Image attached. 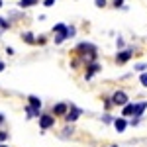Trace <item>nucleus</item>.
Wrapping results in <instances>:
<instances>
[{"instance_id":"1","label":"nucleus","mask_w":147,"mask_h":147,"mask_svg":"<svg viewBox=\"0 0 147 147\" xmlns=\"http://www.w3.org/2000/svg\"><path fill=\"white\" fill-rule=\"evenodd\" d=\"M53 32H57V37H55V43H63L67 37L75 35V28H67L65 24H57L53 28Z\"/></svg>"},{"instance_id":"2","label":"nucleus","mask_w":147,"mask_h":147,"mask_svg":"<svg viewBox=\"0 0 147 147\" xmlns=\"http://www.w3.org/2000/svg\"><path fill=\"white\" fill-rule=\"evenodd\" d=\"M77 53H80L82 59H88V61H94V57H96V47L90 45V43H80L77 47Z\"/></svg>"},{"instance_id":"3","label":"nucleus","mask_w":147,"mask_h":147,"mask_svg":"<svg viewBox=\"0 0 147 147\" xmlns=\"http://www.w3.org/2000/svg\"><path fill=\"white\" fill-rule=\"evenodd\" d=\"M112 104H116V106H124V104H127V94L125 92H122V90H116L112 94Z\"/></svg>"},{"instance_id":"4","label":"nucleus","mask_w":147,"mask_h":147,"mask_svg":"<svg viewBox=\"0 0 147 147\" xmlns=\"http://www.w3.org/2000/svg\"><path fill=\"white\" fill-rule=\"evenodd\" d=\"M28 100H30V110L34 114H39V110H41V100L37 96H30Z\"/></svg>"},{"instance_id":"5","label":"nucleus","mask_w":147,"mask_h":147,"mask_svg":"<svg viewBox=\"0 0 147 147\" xmlns=\"http://www.w3.org/2000/svg\"><path fill=\"white\" fill-rule=\"evenodd\" d=\"M65 114H67V116H65V120H67V122H75V120L80 116V110L77 108V106H71V110L65 112Z\"/></svg>"},{"instance_id":"6","label":"nucleus","mask_w":147,"mask_h":147,"mask_svg":"<svg viewBox=\"0 0 147 147\" xmlns=\"http://www.w3.org/2000/svg\"><path fill=\"white\" fill-rule=\"evenodd\" d=\"M53 124H55L53 116H41V118H39V125H41L43 129H47V127H51Z\"/></svg>"},{"instance_id":"7","label":"nucleus","mask_w":147,"mask_h":147,"mask_svg":"<svg viewBox=\"0 0 147 147\" xmlns=\"http://www.w3.org/2000/svg\"><path fill=\"white\" fill-rule=\"evenodd\" d=\"M145 108H147V102H139V104H134V114H131V116H134V118H139V116H141V112H143Z\"/></svg>"},{"instance_id":"8","label":"nucleus","mask_w":147,"mask_h":147,"mask_svg":"<svg viewBox=\"0 0 147 147\" xmlns=\"http://www.w3.org/2000/svg\"><path fill=\"white\" fill-rule=\"evenodd\" d=\"M131 49H125V51H122V53H118V63L122 65V63H125V61H129V57H131Z\"/></svg>"},{"instance_id":"9","label":"nucleus","mask_w":147,"mask_h":147,"mask_svg":"<svg viewBox=\"0 0 147 147\" xmlns=\"http://www.w3.org/2000/svg\"><path fill=\"white\" fill-rule=\"evenodd\" d=\"M125 125H127V122H125L124 118H118V120H114V127H116L118 131H124Z\"/></svg>"},{"instance_id":"10","label":"nucleus","mask_w":147,"mask_h":147,"mask_svg":"<svg viewBox=\"0 0 147 147\" xmlns=\"http://www.w3.org/2000/svg\"><path fill=\"white\" fill-rule=\"evenodd\" d=\"M67 108H69V104H57L55 108H53V114L55 116H63V114L67 112Z\"/></svg>"},{"instance_id":"11","label":"nucleus","mask_w":147,"mask_h":147,"mask_svg":"<svg viewBox=\"0 0 147 147\" xmlns=\"http://www.w3.org/2000/svg\"><path fill=\"white\" fill-rule=\"evenodd\" d=\"M96 71H100V65H98V63H92L90 67H88V71H86V79H90Z\"/></svg>"},{"instance_id":"12","label":"nucleus","mask_w":147,"mask_h":147,"mask_svg":"<svg viewBox=\"0 0 147 147\" xmlns=\"http://www.w3.org/2000/svg\"><path fill=\"white\" fill-rule=\"evenodd\" d=\"M8 28H10V24L6 22V20H4V18H0V35L4 34V32H6V30H8Z\"/></svg>"},{"instance_id":"13","label":"nucleus","mask_w":147,"mask_h":147,"mask_svg":"<svg viewBox=\"0 0 147 147\" xmlns=\"http://www.w3.org/2000/svg\"><path fill=\"white\" fill-rule=\"evenodd\" d=\"M134 114V104H124V116H131Z\"/></svg>"},{"instance_id":"14","label":"nucleus","mask_w":147,"mask_h":147,"mask_svg":"<svg viewBox=\"0 0 147 147\" xmlns=\"http://www.w3.org/2000/svg\"><path fill=\"white\" fill-rule=\"evenodd\" d=\"M35 2H37V0H22L20 6H22V8H28V6H34Z\"/></svg>"},{"instance_id":"15","label":"nucleus","mask_w":147,"mask_h":147,"mask_svg":"<svg viewBox=\"0 0 147 147\" xmlns=\"http://www.w3.org/2000/svg\"><path fill=\"white\" fill-rule=\"evenodd\" d=\"M24 39H26V43H35V41H34V35H32V34H24Z\"/></svg>"},{"instance_id":"16","label":"nucleus","mask_w":147,"mask_h":147,"mask_svg":"<svg viewBox=\"0 0 147 147\" xmlns=\"http://www.w3.org/2000/svg\"><path fill=\"white\" fill-rule=\"evenodd\" d=\"M139 80H141V84H143V86H147V73H143V75L139 77Z\"/></svg>"},{"instance_id":"17","label":"nucleus","mask_w":147,"mask_h":147,"mask_svg":"<svg viewBox=\"0 0 147 147\" xmlns=\"http://www.w3.org/2000/svg\"><path fill=\"white\" fill-rule=\"evenodd\" d=\"M8 139V134L6 131H0V141H6Z\"/></svg>"},{"instance_id":"18","label":"nucleus","mask_w":147,"mask_h":147,"mask_svg":"<svg viewBox=\"0 0 147 147\" xmlns=\"http://www.w3.org/2000/svg\"><path fill=\"white\" fill-rule=\"evenodd\" d=\"M96 6H98V8H104V6H106V0H96Z\"/></svg>"},{"instance_id":"19","label":"nucleus","mask_w":147,"mask_h":147,"mask_svg":"<svg viewBox=\"0 0 147 147\" xmlns=\"http://www.w3.org/2000/svg\"><path fill=\"white\" fill-rule=\"evenodd\" d=\"M145 69H147L145 63H139V65H137V71H145Z\"/></svg>"},{"instance_id":"20","label":"nucleus","mask_w":147,"mask_h":147,"mask_svg":"<svg viewBox=\"0 0 147 147\" xmlns=\"http://www.w3.org/2000/svg\"><path fill=\"white\" fill-rule=\"evenodd\" d=\"M35 43H41V45H43V43H45V37H37V39H35Z\"/></svg>"},{"instance_id":"21","label":"nucleus","mask_w":147,"mask_h":147,"mask_svg":"<svg viewBox=\"0 0 147 147\" xmlns=\"http://www.w3.org/2000/svg\"><path fill=\"white\" fill-rule=\"evenodd\" d=\"M122 2H124V0H114V6H116V8H118V6H122Z\"/></svg>"},{"instance_id":"22","label":"nucleus","mask_w":147,"mask_h":147,"mask_svg":"<svg viewBox=\"0 0 147 147\" xmlns=\"http://www.w3.org/2000/svg\"><path fill=\"white\" fill-rule=\"evenodd\" d=\"M53 2H55V0H45L43 4H45V6H53Z\"/></svg>"},{"instance_id":"23","label":"nucleus","mask_w":147,"mask_h":147,"mask_svg":"<svg viewBox=\"0 0 147 147\" xmlns=\"http://www.w3.org/2000/svg\"><path fill=\"white\" fill-rule=\"evenodd\" d=\"M2 71H4V63L0 61V73H2Z\"/></svg>"},{"instance_id":"24","label":"nucleus","mask_w":147,"mask_h":147,"mask_svg":"<svg viewBox=\"0 0 147 147\" xmlns=\"http://www.w3.org/2000/svg\"><path fill=\"white\" fill-rule=\"evenodd\" d=\"M2 122H4V116H2V114H0V124H2Z\"/></svg>"},{"instance_id":"25","label":"nucleus","mask_w":147,"mask_h":147,"mask_svg":"<svg viewBox=\"0 0 147 147\" xmlns=\"http://www.w3.org/2000/svg\"><path fill=\"white\" fill-rule=\"evenodd\" d=\"M0 6H2V0H0Z\"/></svg>"},{"instance_id":"26","label":"nucleus","mask_w":147,"mask_h":147,"mask_svg":"<svg viewBox=\"0 0 147 147\" xmlns=\"http://www.w3.org/2000/svg\"><path fill=\"white\" fill-rule=\"evenodd\" d=\"M112 147H118V145H112Z\"/></svg>"},{"instance_id":"27","label":"nucleus","mask_w":147,"mask_h":147,"mask_svg":"<svg viewBox=\"0 0 147 147\" xmlns=\"http://www.w3.org/2000/svg\"><path fill=\"white\" fill-rule=\"evenodd\" d=\"M0 147H4V145H0Z\"/></svg>"}]
</instances>
